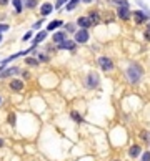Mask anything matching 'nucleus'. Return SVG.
<instances>
[{"instance_id":"obj_18","label":"nucleus","mask_w":150,"mask_h":161,"mask_svg":"<svg viewBox=\"0 0 150 161\" xmlns=\"http://www.w3.org/2000/svg\"><path fill=\"white\" fill-rule=\"evenodd\" d=\"M13 5H15L17 12H22V5H20V0H13Z\"/></svg>"},{"instance_id":"obj_3","label":"nucleus","mask_w":150,"mask_h":161,"mask_svg":"<svg viewBox=\"0 0 150 161\" xmlns=\"http://www.w3.org/2000/svg\"><path fill=\"white\" fill-rule=\"evenodd\" d=\"M75 40L80 42V43H85V42L88 40V33H87V30H80V32H77V35H75Z\"/></svg>"},{"instance_id":"obj_8","label":"nucleus","mask_w":150,"mask_h":161,"mask_svg":"<svg viewBox=\"0 0 150 161\" xmlns=\"http://www.w3.org/2000/svg\"><path fill=\"white\" fill-rule=\"evenodd\" d=\"M134 17H135V20H137L138 23H142L144 20H147V17H145V13H142V12H134Z\"/></svg>"},{"instance_id":"obj_16","label":"nucleus","mask_w":150,"mask_h":161,"mask_svg":"<svg viewBox=\"0 0 150 161\" xmlns=\"http://www.w3.org/2000/svg\"><path fill=\"white\" fill-rule=\"evenodd\" d=\"M77 3H78V0H70V3L67 5V10H73L77 7Z\"/></svg>"},{"instance_id":"obj_24","label":"nucleus","mask_w":150,"mask_h":161,"mask_svg":"<svg viewBox=\"0 0 150 161\" xmlns=\"http://www.w3.org/2000/svg\"><path fill=\"white\" fill-rule=\"evenodd\" d=\"M3 30H9V25H5V23H3V25H0V32H3Z\"/></svg>"},{"instance_id":"obj_17","label":"nucleus","mask_w":150,"mask_h":161,"mask_svg":"<svg viewBox=\"0 0 150 161\" xmlns=\"http://www.w3.org/2000/svg\"><path fill=\"white\" fill-rule=\"evenodd\" d=\"M60 25V22L59 20H55V22H52V23H48V27H47V30H53V29H57V27Z\"/></svg>"},{"instance_id":"obj_7","label":"nucleus","mask_w":150,"mask_h":161,"mask_svg":"<svg viewBox=\"0 0 150 161\" xmlns=\"http://www.w3.org/2000/svg\"><path fill=\"white\" fill-rule=\"evenodd\" d=\"M10 86H12V90H17V92H20V90L23 88V83L20 82V80H13V82L10 83Z\"/></svg>"},{"instance_id":"obj_29","label":"nucleus","mask_w":150,"mask_h":161,"mask_svg":"<svg viewBox=\"0 0 150 161\" xmlns=\"http://www.w3.org/2000/svg\"><path fill=\"white\" fill-rule=\"evenodd\" d=\"M2 145H3V143H2V139H0V146H2Z\"/></svg>"},{"instance_id":"obj_19","label":"nucleus","mask_w":150,"mask_h":161,"mask_svg":"<svg viewBox=\"0 0 150 161\" xmlns=\"http://www.w3.org/2000/svg\"><path fill=\"white\" fill-rule=\"evenodd\" d=\"M72 116H73V120H75V121H82V116H80L78 113H75V111L72 113Z\"/></svg>"},{"instance_id":"obj_26","label":"nucleus","mask_w":150,"mask_h":161,"mask_svg":"<svg viewBox=\"0 0 150 161\" xmlns=\"http://www.w3.org/2000/svg\"><path fill=\"white\" fill-rule=\"evenodd\" d=\"M67 30H69V32H73V25H70V23H69V25H67Z\"/></svg>"},{"instance_id":"obj_22","label":"nucleus","mask_w":150,"mask_h":161,"mask_svg":"<svg viewBox=\"0 0 150 161\" xmlns=\"http://www.w3.org/2000/svg\"><path fill=\"white\" fill-rule=\"evenodd\" d=\"M27 63L28 65H37V60H34V58H27Z\"/></svg>"},{"instance_id":"obj_12","label":"nucleus","mask_w":150,"mask_h":161,"mask_svg":"<svg viewBox=\"0 0 150 161\" xmlns=\"http://www.w3.org/2000/svg\"><path fill=\"white\" fill-rule=\"evenodd\" d=\"M88 18L92 20V23H97L98 22V13L97 12H90L88 13Z\"/></svg>"},{"instance_id":"obj_20","label":"nucleus","mask_w":150,"mask_h":161,"mask_svg":"<svg viewBox=\"0 0 150 161\" xmlns=\"http://www.w3.org/2000/svg\"><path fill=\"white\" fill-rule=\"evenodd\" d=\"M142 161H150V153H144V156H142Z\"/></svg>"},{"instance_id":"obj_21","label":"nucleus","mask_w":150,"mask_h":161,"mask_svg":"<svg viewBox=\"0 0 150 161\" xmlns=\"http://www.w3.org/2000/svg\"><path fill=\"white\" fill-rule=\"evenodd\" d=\"M65 2H67V0H59V2L55 3V7H57V8H60V7H62L63 3H65Z\"/></svg>"},{"instance_id":"obj_31","label":"nucleus","mask_w":150,"mask_h":161,"mask_svg":"<svg viewBox=\"0 0 150 161\" xmlns=\"http://www.w3.org/2000/svg\"><path fill=\"white\" fill-rule=\"evenodd\" d=\"M85 2H88V0H85Z\"/></svg>"},{"instance_id":"obj_10","label":"nucleus","mask_w":150,"mask_h":161,"mask_svg":"<svg viewBox=\"0 0 150 161\" xmlns=\"http://www.w3.org/2000/svg\"><path fill=\"white\" fill-rule=\"evenodd\" d=\"M52 10H53L52 3H45V5L42 7V13H44V15H48V13L52 12Z\"/></svg>"},{"instance_id":"obj_23","label":"nucleus","mask_w":150,"mask_h":161,"mask_svg":"<svg viewBox=\"0 0 150 161\" xmlns=\"http://www.w3.org/2000/svg\"><path fill=\"white\" fill-rule=\"evenodd\" d=\"M30 37H32V32H27V33L23 35V40H28V38H30Z\"/></svg>"},{"instance_id":"obj_15","label":"nucleus","mask_w":150,"mask_h":161,"mask_svg":"<svg viewBox=\"0 0 150 161\" xmlns=\"http://www.w3.org/2000/svg\"><path fill=\"white\" fill-rule=\"evenodd\" d=\"M45 35H47V32H40V33H38L37 37H35V43H38L40 40H44V38H45Z\"/></svg>"},{"instance_id":"obj_1","label":"nucleus","mask_w":150,"mask_h":161,"mask_svg":"<svg viewBox=\"0 0 150 161\" xmlns=\"http://www.w3.org/2000/svg\"><path fill=\"white\" fill-rule=\"evenodd\" d=\"M127 73H128V78H130L132 82H137V80L140 78V75H142V70L138 68L137 65H132L130 68L127 70Z\"/></svg>"},{"instance_id":"obj_28","label":"nucleus","mask_w":150,"mask_h":161,"mask_svg":"<svg viewBox=\"0 0 150 161\" xmlns=\"http://www.w3.org/2000/svg\"><path fill=\"white\" fill-rule=\"evenodd\" d=\"M9 3V0H0V5H7Z\"/></svg>"},{"instance_id":"obj_6","label":"nucleus","mask_w":150,"mask_h":161,"mask_svg":"<svg viewBox=\"0 0 150 161\" xmlns=\"http://www.w3.org/2000/svg\"><path fill=\"white\" fill-rule=\"evenodd\" d=\"M119 17L123 20H127L130 17V12H128V7H119Z\"/></svg>"},{"instance_id":"obj_2","label":"nucleus","mask_w":150,"mask_h":161,"mask_svg":"<svg viewBox=\"0 0 150 161\" xmlns=\"http://www.w3.org/2000/svg\"><path fill=\"white\" fill-rule=\"evenodd\" d=\"M98 63H100V66H102L103 70H113V63H112V60L110 58H105V57H100L98 58Z\"/></svg>"},{"instance_id":"obj_27","label":"nucleus","mask_w":150,"mask_h":161,"mask_svg":"<svg viewBox=\"0 0 150 161\" xmlns=\"http://www.w3.org/2000/svg\"><path fill=\"white\" fill-rule=\"evenodd\" d=\"M145 37H147L148 40H150V25H148V29H147V33H145Z\"/></svg>"},{"instance_id":"obj_14","label":"nucleus","mask_w":150,"mask_h":161,"mask_svg":"<svg viewBox=\"0 0 150 161\" xmlns=\"http://www.w3.org/2000/svg\"><path fill=\"white\" fill-rule=\"evenodd\" d=\"M17 72H19V68H9L7 72L0 73V76H7V75H12V73H17Z\"/></svg>"},{"instance_id":"obj_4","label":"nucleus","mask_w":150,"mask_h":161,"mask_svg":"<svg viewBox=\"0 0 150 161\" xmlns=\"http://www.w3.org/2000/svg\"><path fill=\"white\" fill-rule=\"evenodd\" d=\"M78 25L84 27V29H88V27L94 25V23H92V20L88 18V17H80V18H78Z\"/></svg>"},{"instance_id":"obj_5","label":"nucleus","mask_w":150,"mask_h":161,"mask_svg":"<svg viewBox=\"0 0 150 161\" xmlns=\"http://www.w3.org/2000/svg\"><path fill=\"white\" fill-rule=\"evenodd\" d=\"M65 38H67V35H65V32H59V33H55L53 35V42H55V43H63V42H65Z\"/></svg>"},{"instance_id":"obj_9","label":"nucleus","mask_w":150,"mask_h":161,"mask_svg":"<svg viewBox=\"0 0 150 161\" xmlns=\"http://www.w3.org/2000/svg\"><path fill=\"white\" fill-rule=\"evenodd\" d=\"M97 82H98V78H97V75H88V86H97Z\"/></svg>"},{"instance_id":"obj_11","label":"nucleus","mask_w":150,"mask_h":161,"mask_svg":"<svg viewBox=\"0 0 150 161\" xmlns=\"http://www.w3.org/2000/svg\"><path fill=\"white\" fill-rule=\"evenodd\" d=\"M73 47H75L73 42H69V40H65L63 43H60V45H59V48H70V50H72Z\"/></svg>"},{"instance_id":"obj_13","label":"nucleus","mask_w":150,"mask_h":161,"mask_svg":"<svg viewBox=\"0 0 150 161\" xmlns=\"http://www.w3.org/2000/svg\"><path fill=\"white\" fill-rule=\"evenodd\" d=\"M138 153H140V148H138V146H132L130 151H128V155H130V156H137Z\"/></svg>"},{"instance_id":"obj_30","label":"nucleus","mask_w":150,"mask_h":161,"mask_svg":"<svg viewBox=\"0 0 150 161\" xmlns=\"http://www.w3.org/2000/svg\"><path fill=\"white\" fill-rule=\"evenodd\" d=\"M0 42H2V35H0Z\"/></svg>"},{"instance_id":"obj_25","label":"nucleus","mask_w":150,"mask_h":161,"mask_svg":"<svg viewBox=\"0 0 150 161\" xmlns=\"http://www.w3.org/2000/svg\"><path fill=\"white\" fill-rule=\"evenodd\" d=\"M27 5H28V7H34V5H35V0H28Z\"/></svg>"}]
</instances>
